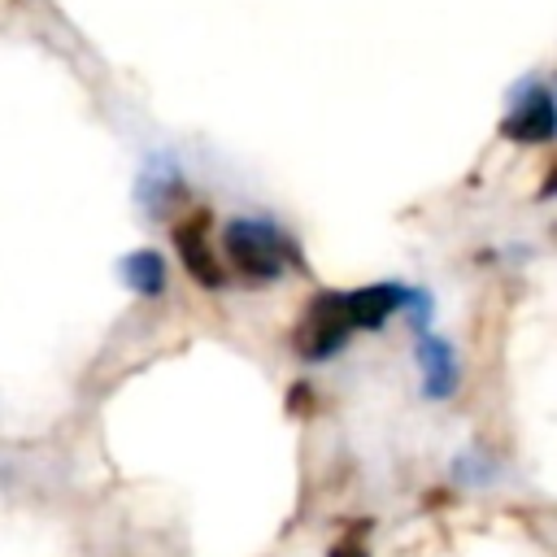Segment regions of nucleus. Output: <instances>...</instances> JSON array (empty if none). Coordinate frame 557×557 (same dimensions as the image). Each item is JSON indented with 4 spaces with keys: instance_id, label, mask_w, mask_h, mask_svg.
Returning a JSON list of instances; mask_svg holds the SVG:
<instances>
[{
    "instance_id": "obj_1",
    "label": "nucleus",
    "mask_w": 557,
    "mask_h": 557,
    "mask_svg": "<svg viewBox=\"0 0 557 557\" xmlns=\"http://www.w3.org/2000/svg\"><path fill=\"white\" fill-rule=\"evenodd\" d=\"M222 248H226V261L235 265V274H244L248 283H270L287 270V261H296L292 244L270 222H257V218L226 222Z\"/></svg>"
},
{
    "instance_id": "obj_2",
    "label": "nucleus",
    "mask_w": 557,
    "mask_h": 557,
    "mask_svg": "<svg viewBox=\"0 0 557 557\" xmlns=\"http://www.w3.org/2000/svg\"><path fill=\"white\" fill-rule=\"evenodd\" d=\"M348 335H352V322H348V309H344V292H318L305 305V313L292 331V344H296V357L326 361L348 344Z\"/></svg>"
},
{
    "instance_id": "obj_3",
    "label": "nucleus",
    "mask_w": 557,
    "mask_h": 557,
    "mask_svg": "<svg viewBox=\"0 0 557 557\" xmlns=\"http://www.w3.org/2000/svg\"><path fill=\"white\" fill-rule=\"evenodd\" d=\"M553 131H557V109H553V91L544 83H531L527 96L500 122V135L513 144H548Z\"/></svg>"
},
{
    "instance_id": "obj_4",
    "label": "nucleus",
    "mask_w": 557,
    "mask_h": 557,
    "mask_svg": "<svg viewBox=\"0 0 557 557\" xmlns=\"http://www.w3.org/2000/svg\"><path fill=\"white\" fill-rule=\"evenodd\" d=\"M413 296L418 292H409L405 283H370V287L344 292V309H348L352 331H379L396 309L413 305Z\"/></svg>"
},
{
    "instance_id": "obj_5",
    "label": "nucleus",
    "mask_w": 557,
    "mask_h": 557,
    "mask_svg": "<svg viewBox=\"0 0 557 557\" xmlns=\"http://www.w3.org/2000/svg\"><path fill=\"white\" fill-rule=\"evenodd\" d=\"M174 248H178V257H183V270H187L200 287H222V283H226L218 257L209 252V213H205V209L174 226Z\"/></svg>"
},
{
    "instance_id": "obj_6",
    "label": "nucleus",
    "mask_w": 557,
    "mask_h": 557,
    "mask_svg": "<svg viewBox=\"0 0 557 557\" xmlns=\"http://www.w3.org/2000/svg\"><path fill=\"white\" fill-rule=\"evenodd\" d=\"M418 361H422V374H426V396L444 400L453 396L457 387V361H453V348L435 335H422L418 339Z\"/></svg>"
},
{
    "instance_id": "obj_7",
    "label": "nucleus",
    "mask_w": 557,
    "mask_h": 557,
    "mask_svg": "<svg viewBox=\"0 0 557 557\" xmlns=\"http://www.w3.org/2000/svg\"><path fill=\"white\" fill-rule=\"evenodd\" d=\"M117 274H122V283H126L131 292H139V296L165 292V257H161L157 248H135V252H126V257L117 261Z\"/></svg>"
},
{
    "instance_id": "obj_8",
    "label": "nucleus",
    "mask_w": 557,
    "mask_h": 557,
    "mask_svg": "<svg viewBox=\"0 0 557 557\" xmlns=\"http://www.w3.org/2000/svg\"><path fill=\"white\" fill-rule=\"evenodd\" d=\"M331 557H366V548L361 544H335Z\"/></svg>"
},
{
    "instance_id": "obj_9",
    "label": "nucleus",
    "mask_w": 557,
    "mask_h": 557,
    "mask_svg": "<svg viewBox=\"0 0 557 557\" xmlns=\"http://www.w3.org/2000/svg\"><path fill=\"white\" fill-rule=\"evenodd\" d=\"M305 405H309V387H305V383H300V387H296V392H292V413H300V409H305Z\"/></svg>"
}]
</instances>
